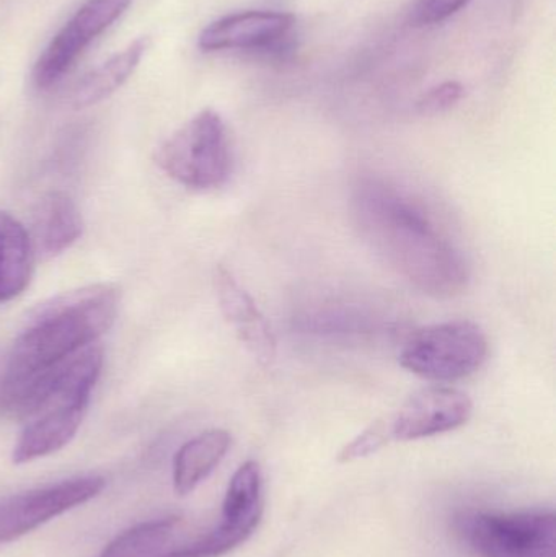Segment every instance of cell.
I'll return each instance as SVG.
<instances>
[{
    "label": "cell",
    "mask_w": 556,
    "mask_h": 557,
    "mask_svg": "<svg viewBox=\"0 0 556 557\" xmlns=\"http://www.w3.org/2000/svg\"><path fill=\"white\" fill-rule=\"evenodd\" d=\"M214 287L219 308L227 323L234 327L238 339L258 363L270 366L276 357V339L254 298L225 267L215 268Z\"/></svg>",
    "instance_id": "11"
},
{
    "label": "cell",
    "mask_w": 556,
    "mask_h": 557,
    "mask_svg": "<svg viewBox=\"0 0 556 557\" xmlns=\"http://www.w3.org/2000/svg\"><path fill=\"white\" fill-rule=\"evenodd\" d=\"M103 367L100 347L90 346L33 383L16 401L26 424L13 448L15 465L29 463L62 450L81 429L91 392Z\"/></svg>",
    "instance_id": "3"
},
{
    "label": "cell",
    "mask_w": 556,
    "mask_h": 557,
    "mask_svg": "<svg viewBox=\"0 0 556 557\" xmlns=\"http://www.w3.org/2000/svg\"><path fill=\"white\" fill-rule=\"evenodd\" d=\"M103 490V478L84 476L0 499V545L90 503Z\"/></svg>",
    "instance_id": "8"
},
{
    "label": "cell",
    "mask_w": 556,
    "mask_h": 557,
    "mask_svg": "<svg viewBox=\"0 0 556 557\" xmlns=\"http://www.w3.org/2000/svg\"><path fill=\"white\" fill-rule=\"evenodd\" d=\"M473 403L450 386H427L413 393L397 411L384 416L388 442L434 437L462 428L472 418Z\"/></svg>",
    "instance_id": "9"
},
{
    "label": "cell",
    "mask_w": 556,
    "mask_h": 557,
    "mask_svg": "<svg viewBox=\"0 0 556 557\" xmlns=\"http://www.w3.org/2000/svg\"><path fill=\"white\" fill-rule=\"evenodd\" d=\"M131 3L133 0H87L59 29L36 61L33 67L36 87L45 90L58 84L85 49L123 16Z\"/></svg>",
    "instance_id": "7"
},
{
    "label": "cell",
    "mask_w": 556,
    "mask_h": 557,
    "mask_svg": "<svg viewBox=\"0 0 556 557\" xmlns=\"http://www.w3.org/2000/svg\"><path fill=\"white\" fill-rule=\"evenodd\" d=\"M29 234L9 212L0 211V304L23 294L33 271Z\"/></svg>",
    "instance_id": "15"
},
{
    "label": "cell",
    "mask_w": 556,
    "mask_h": 557,
    "mask_svg": "<svg viewBox=\"0 0 556 557\" xmlns=\"http://www.w3.org/2000/svg\"><path fill=\"white\" fill-rule=\"evenodd\" d=\"M157 165L189 189L221 188L232 172L227 127L214 110H202L157 150Z\"/></svg>",
    "instance_id": "4"
},
{
    "label": "cell",
    "mask_w": 556,
    "mask_h": 557,
    "mask_svg": "<svg viewBox=\"0 0 556 557\" xmlns=\"http://www.w3.org/2000/svg\"><path fill=\"white\" fill-rule=\"evenodd\" d=\"M462 533L480 557H556L554 513H473Z\"/></svg>",
    "instance_id": "6"
},
{
    "label": "cell",
    "mask_w": 556,
    "mask_h": 557,
    "mask_svg": "<svg viewBox=\"0 0 556 557\" xmlns=\"http://www.w3.org/2000/svg\"><path fill=\"white\" fill-rule=\"evenodd\" d=\"M149 48V38L143 36L127 45L123 51L111 55L103 64L88 72L84 78L77 82L69 95V103L75 110L94 107L100 101L107 100L118 88L123 87L131 75L137 71L140 61Z\"/></svg>",
    "instance_id": "13"
},
{
    "label": "cell",
    "mask_w": 556,
    "mask_h": 557,
    "mask_svg": "<svg viewBox=\"0 0 556 557\" xmlns=\"http://www.w3.org/2000/svg\"><path fill=\"white\" fill-rule=\"evenodd\" d=\"M291 13L247 10L232 13L206 26L199 35L202 51H247L276 45L293 29Z\"/></svg>",
    "instance_id": "10"
},
{
    "label": "cell",
    "mask_w": 556,
    "mask_h": 557,
    "mask_svg": "<svg viewBox=\"0 0 556 557\" xmlns=\"http://www.w3.org/2000/svg\"><path fill=\"white\" fill-rule=\"evenodd\" d=\"M263 516V478L257 461H245L228 483L222 503V522L257 529Z\"/></svg>",
    "instance_id": "16"
},
{
    "label": "cell",
    "mask_w": 556,
    "mask_h": 557,
    "mask_svg": "<svg viewBox=\"0 0 556 557\" xmlns=\"http://www.w3.org/2000/svg\"><path fill=\"white\" fill-rule=\"evenodd\" d=\"M486 334L469 320L430 324L401 346L400 366L430 382H456L482 369L489 359Z\"/></svg>",
    "instance_id": "5"
},
{
    "label": "cell",
    "mask_w": 556,
    "mask_h": 557,
    "mask_svg": "<svg viewBox=\"0 0 556 557\" xmlns=\"http://www.w3.org/2000/svg\"><path fill=\"white\" fill-rule=\"evenodd\" d=\"M388 444L391 442H388L387 429H385L384 418H381L372 422L361 434L356 435L351 442H348L336 455V461L351 463V461L362 460V458L378 454Z\"/></svg>",
    "instance_id": "18"
},
{
    "label": "cell",
    "mask_w": 556,
    "mask_h": 557,
    "mask_svg": "<svg viewBox=\"0 0 556 557\" xmlns=\"http://www.w3.org/2000/svg\"><path fill=\"white\" fill-rule=\"evenodd\" d=\"M32 227L33 251L42 258H54L82 237L84 221L71 196L51 191L36 205Z\"/></svg>",
    "instance_id": "12"
},
{
    "label": "cell",
    "mask_w": 556,
    "mask_h": 557,
    "mask_svg": "<svg viewBox=\"0 0 556 557\" xmlns=\"http://www.w3.org/2000/svg\"><path fill=\"white\" fill-rule=\"evenodd\" d=\"M120 288L91 284L38 305L10 349L0 403L12 411L16 399L42 375L94 346L116 320Z\"/></svg>",
    "instance_id": "2"
},
{
    "label": "cell",
    "mask_w": 556,
    "mask_h": 557,
    "mask_svg": "<svg viewBox=\"0 0 556 557\" xmlns=\"http://www.w3.org/2000/svg\"><path fill=\"white\" fill-rule=\"evenodd\" d=\"M464 97L462 84L456 81L443 82L430 88L418 100L417 108L421 114H440L456 107Z\"/></svg>",
    "instance_id": "20"
},
{
    "label": "cell",
    "mask_w": 556,
    "mask_h": 557,
    "mask_svg": "<svg viewBox=\"0 0 556 557\" xmlns=\"http://www.w3.org/2000/svg\"><path fill=\"white\" fill-rule=\"evenodd\" d=\"M470 0H417L410 12L413 26H431L446 22L469 5Z\"/></svg>",
    "instance_id": "19"
},
{
    "label": "cell",
    "mask_w": 556,
    "mask_h": 557,
    "mask_svg": "<svg viewBox=\"0 0 556 557\" xmlns=\"http://www.w3.org/2000/svg\"><path fill=\"white\" fill-rule=\"evenodd\" d=\"M231 444V434L222 429H211L186 442L173 460V487L176 494H191L224 460Z\"/></svg>",
    "instance_id": "14"
},
{
    "label": "cell",
    "mask_w": 556,
    "mask_h": 557,
    "mask_svg": "<svg viewBox=\"0 0 556 557\" xmlns=\"http://www.w3.org/2000/svg\"><path fill=\"white\" fill-rule=\"evenodd\" d=\"M178 519L152 520L118 535L100 557H165L175 536Z\"/></svg>",
    "instance_id": "17"
},
{
    "label": "cell",
    "mask_w": 556,
    "mask_h": 557,
    "mask_svg": "<svg viewBox=\"0 0 556 557\" xmlns=\"http://www.w3.org/2000/svg\"><path fill=\"white\" fill-rule=\"evenodd\" d=\"M353 215L372 250L418 290L434 298L466 292V255L410 195L382 180L362 178L353 191Z\"/></svg>",
    "instance_id": "1"
}]
</instances>
